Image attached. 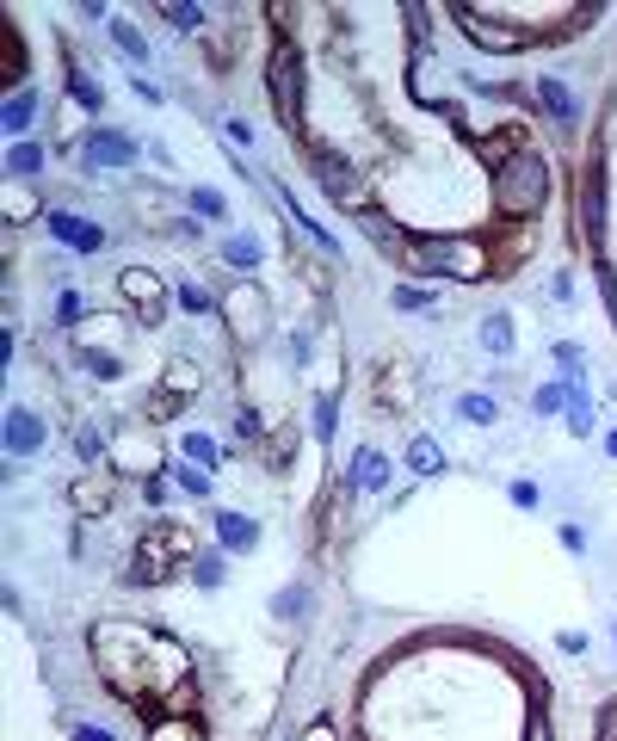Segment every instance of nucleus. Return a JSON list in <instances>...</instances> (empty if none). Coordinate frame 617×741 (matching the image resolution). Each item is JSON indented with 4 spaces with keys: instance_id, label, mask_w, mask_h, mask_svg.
I'll list each match as a JSON object with an SVG mask.
<instances>
[{
    "instance_id": "f257e3e1",
    "label": "nucleus",
    "mask_w": 617,
    "mask_h": 741,
    "mask_svg": "<svg viewBox=\"0 0 617 741\" xmlns=\"http://www.w3.org/2000/svg\"><path fill=\"white\" fill-rule=\"evenodd\" d=\"M93 661H99V680L130 704L136 698H167L192 674V661L179 643L155 637V630H136V624H118V618L93 630Z\"/></svg>"
},
{
    "instance_id": "f03ea898",
    "label": "nucleus",
    "mask_w": 617,
    "mask_h": 741,
    "mask_svg": "<svg viewBox=\"0 0 617 741\" xmlns=\"http://www.w3.org/2000/svg\"><path fill=\"white\" fill-rule=\"evenodd\" d=\"M494 198L506 217H537L543 198H550V167H543L537 149H513L494 167Z\"/></svg>"
},
{
    "instance_id": "7ed1b4c3",
    "label": "nucleus",
    "mask_w": 617,
    "mask_h": 741,
    "mask_svg": "<svg viewBox=\"0 0 617 741\" xmlns=\"http://www.w3.org/2000/svg\"><path fill=\"white\" fill-rule=\"evenodd\" d=\"M179 556H192V532H186V525H155V532L136 544L130 581H142V587H161V581L173 575V562H179Z\"/></svg>"
},
{
    "instance_id": "20e7f679",
    "label": "nucleus",
    "mask_w": 617,
    "mask_h": 741,
    "mask_svg": "<svg viewBox=\"0 0 617 741\" xmlns=\"http://www.w3.org/2000/svg\"><path fill=\"white\" fill-rule=\"evenodd\" d=\"M414 260L426 272H445V278H482L488 272V247L469 241V235H451V241H420Z\"/></svg>"
},
{
    "instance_id": "39448f33",
    "label": "nucleus",
    "mask_w": 617,
    "mask_h": 741,
    "mask_svg": "<svg viewBox=\"0 0 617 741\" xmlns=\"http://www.w3.org/2000/svg\"><path fill=\"white\" fill-rule=\"evenodd\" d=\"M315 180H321V192L328 198H340L346 210H358L365 217V204H371V180L358 173L352 161H340V155H315Z\"/></svg>"
},
{
    "instance_id": "423d86ee",
    "label": "nucleus",
    "mask_w": 617,
    "mask_h": 741,
    "mask_svg": "<svg viewBox=\"0 0 617 741\" xmlns=\"http://www.w3.org/2000/svg\"><path fill=\"white\" fill-rule=\"evenodd\" d=\"M266 81H272V105H278V118H284V124H297V118H303V68H297V50H290V44L272 50Z\"/></svg>"
},
{
    "instance_id": "0eeeda50",
    "label": "nucleus",
    "mask_w": 617,
    "mask_h": 741,
    "mask_svg": "<svg viewBox=\"0 0 617 741\" xmlns=\"http://www.w3.org/2000/svg\"><path fill=\"white\" fill-rule=\"evenodd\" d=\"M229 309V328H235V340H266V328H272V303H266V291L260 285H235V297L223 303Z\"/></svg>"
},
{
    "instance_id": "6e6552de",
    "label": "nucleus",
    "mask_w": 617,
    "mask_h": 741,
    "mask_svg": "<svg viewBox=\"0 0 617 741\" xmlns=\"http://www.w3.org/2000/svg\"><path fill=\"white\" fill-rule=\"evenodd\" d=\"M118 291H124V303L136 309L142 328H155L161 315H167V303H161V278H155L149 266H124V272H118Z\"/></svg>"
},
{
    "instance_id": "1a4fd4ad",
    "label": "nucleus",
    "mask_w": 617,
    "mask_h": 741,
    "mask_svg": "<svg viewBox=\"0 0 617 741\" xmlns=\"http://www.w3.org/2000/svg\"><path fill=\"white\" fill-rule=\"evenodd\" d=\"M142 149H149V143H130L124 130H87V143H81L87 167H136Z\"/></svg>"
},
{
    "instance_id": "9d476101",
    "label": "nucleus",
    "mask_w": 617,
    "mask_h": 741,
    "mask_svg": "<svg viewBox=\"0 0 617 741\" xmlns=\"http://www.w3.org/2000/svg\"><path fill=\"white\" fill-rule=\"evenodd\" d=\"M7 451L13 457H38L44 451V439H50V427H44V414L38 408H7Z\"/></svg>"
},
{
    "instance_id": "9b49d317",
    "label": "nucleus",
    "mask_w": 617,
    "mask_h": 741,
    "mask_svg": "<svg viewBox=\"0 0 617 741\" xmlns=\"http://www.w3.org/2000/svg\"><path fill=\"white\" fill-rule=\"evenodd\" d=\"M50 235L56 241H68V247H75V254H99V247H105V229L99 223H87V217H75V210H50Z\"/></svg>"
},
{
    "instance_id": "f8f14e48",
    "label": "nucleus",
    "mask_w": 617,
    "mask_h": 741,
    "mask_svg": "<svg viewBox=\"0 0 617 741\" xmlns=\"http://www.w3.org/2000/svg\"><path fill=\"white\" fill-rule=\"evenodd\" d=\"M352 488H358V494H383V488H389V457H383L377 445L358 451V464H352Z\"/></svg>"
},
{
    "instance_id": "ddd939ff",
    "label": "nucleus",
    "mask_w": 617,
    "mask_h": 741,
    "mask_svg": "<svg viewBox=\"0 0 617 741\" xmlns=\"http://www.w3.org/2000/svg\"><path fill=\"white\" fill-rule=\"evenodd\" d=\"M457 25H463L476 44H488V50H519V44H525L519 31H506V25H494V19H482V13H457Z\"/></svg>"
},
{
    "instance_id": "4468645a",
    "label": "nucleus",
    "mask_w": 617,
    "mask_h": 741,
    "mask_svg": "<svg viewBox=\"0 0 617 741\" xmlns=\"http://www.w3.org/2000/svg\"><path fill=\"white\" fill-rule=\"evenodd\" d=\"M161 390H167V396H179V402H192V396L204 390V371H198L192 359H167V371H161Z\"/></svg>"
},
{
    "instance_id": "2eb2a0df",
    "label": "nucleus",
    "mask_w": 617,
    "mask_h": 741,
    "mask_svg": "<svg viewBox=\"0 0 617 741\" xmlns=\"http://www.w3.org/2000/svg\"><path fill=\"white\" fill-rule=\"evenodd\" d=\"M537 105H543V112H550L562 130H574V118H580V105L568 99V87H562L556 75H550V81H537Z\"/></svg>"
},
{
    "instance_id": "dca6fc26",
    "label": "nucleus",
    "mask_w": 617,
    "mask_h": 741,
    "mask_svg": "<svg viewBox=\"0 0 617 741\" xmlns=\"http://www.w3.org/2000/svg\"><path fill=\"white\" fill-rule=\"evenodd\" d=\"M216 538H223V550H253L260 544V525L247 513H216Z\"/></svg>"
},
{
    "instance_id": "f3484780",
    "label": "nucleus",
    "mask_w": 617,
    "mask_h": 741,
    "mask_svg": "<svg viewBox=\"0 0 617 741\" xmlns=\"http://www.w3.org/2000/svg\"><path fill=\"white\" fill-rule=\"evenodd\" d=\"M0 124H7L13 143H25V130L38 124V93H31V87H25V93H13V99H7V112H0Z\"/></svg>"
},
{
    "instance_id": "a211bd4d",
    "label": "nucleus",
    "mask_w": 617,
    "mask_h": 741,
    "mask_svg": "<svg viewBox=\"0 0 617 741\" xmlns=\"http://www.w3.org/2000/svg\"><path fill=\"white\" fill-rule=\"evenodd\" d=\"M7 173H13V180H38V173H44V149L31 143V136H25V143H7Z\"/></svg>"
},
{
    "instance_id": "6ab92c4d",
    "label": "nucleus",
    "mask_w": 617,
    "mask_h": 741,
    "mask_svg": "<svg viewBox=\"0 0 617 741\" xmlns=\"http://www.w3.org/2000/svg\"><path fill=\"white\" fill-rule=\"evenodd\" d=\"M482 346L494 352V359H506V352H513V315H506V309L482 315Z\"/></svg>"
},
{
    "instance_id": "aec40b11",
    "label": "nucleus",
    "mask_w": 617,
    "mask_h": 741,
    "mask_svg": "<svg viewBox=\"0 0 617 741\" xmlns=\"http://www.w3.org/2000/svg\"><path fill=\"white\" fill-rule=\"evenodd\" d=\"M105 31H112V44H118V50H124L130 62H149V56H155V50H149V38H142V31H136L130 19H112Z\"/></svg>"
},
{
    "instance_id": "412c9836",
    "label": "nucleus",
    "mask_w": 617,
    "mask_h": 741,
    "mask_svg": "<svg viewBox=\"0 0 617 741\" xmlns=\"http://www.w3.org/2000/svg\"><path fill=\"white\" fill-rule=\"evenodd\" d=\"M568 396H574V383H537V390H531V408H537V414H568Z\"/></svg>"
},
{
    "instance_id": "4be33fe9",
    "label": "nucleus",
    "mask_w": 617,
    "mask_h": 741,
    "mask_svg": "<svg viewBox=\"0 0 617 741\" xmlns=\"http://www.w3.org/2000/svg\"><path fill=\"white\" fill-rule=\"evenodd\" d=\"M260 254H266V247L253 241V235H229V241H223V260L241 266V272H247V266H260Z\"/></svg>"
},
{
    "instance_id": "5701e85b",
    "label": "nucleus",
    "mask_w": 617,
    "mask_h": 741,
    "mask_svg": "<svg viewBox=\"0 0 617 741\" xmlns=\"http://www.w3.org/2000/svg\"><path fill=\"white\" fill-rule=\"evenodd\" d=\"M68 99H75L81 112H99V105H105V99H99V81L81 75V68H68Z\"/></svg>"
},
{
    "instance_id": "b1692460",
    "label": "nucleus",
    "mask_w": 617,
    "mask_h": 741,
    "mask_svg": "<svg viewBox=\"0 0 617 741\" xmlns=\"http://www.w3.org/2000/svg\"><path fill=\"white\" fill-rule=\"evenodd\" d=\"M173 488L186 494V501H204V494H210V470H198V464H179V470H173Z\"/></svg>"
},
{
    "instance_id": "393cba45",
    "label": "nucleus",
    "mask_w": 617,
    "mask_h": 741,
    "mask_svg": "<svg viewBox=\"0 0 617 741\" xmlns=\"http://www.w3.org/2000/svg\"><path fill=\"white\" fill-rule=\"evenodd\" d=\"M334 427H340V396H315V439L334 445Z\"/></svg>"
},
{
    "instance_id": "a878e982",
    "label": "nucleus",
    "mask_w": 617,
    "mask_h": 741,
    "mask_svg": "<svg viewBox=\"0 0 617 741\" xmlns=\"http://www.w3.org/2000/svg\"><path fill=\"white\" fill-rule=\"evenodd\" d=\"M81 365H87L93 377H105V383L124 377V359H112V352H99V346H81Z\"/></svg>"
},
{
    "instance_id": "bb28decb",
    "label": "nucleus",
    "mask_w": 617,
    "mask_h": 741,
    "mask_svg": "<svg viewBox=\"0 0 617 741\" xmlns=\"http://www.w3.org/2000/svg\"><path fill=\"white\" fill-rule=\"evenodd\" d=\"M179 451H186V464H198V470L216 464V439L210 433H186V439H179Z\"/></svg>"
},
{
    "instance_id": "cd10ccee",
    "label": "nucleus",
    "mask_w": 617,
    "mask_h": 741,
    "mask_svg": "<svg viewBox=\"0 0 617 741\" xmlns=\"http://www.w3.org/2000/svg\"><path fill=\"white\" fill-rule=\"evenodd\" d=\"M408 464H414L420 476H439V470H445V451H439V445H432V439H414V451H408Z\"/></svg>"
},
{
    "instance_id": "c85d7f7f",
    "label": "nucleus",
    "mask_w": 617,
    "mask_h": 741,
    "mask_svg": "<svg viewBox=\"0 0 617 741\" xmlns=\"http://www.w3.org/2000/svg\"><path fill=\"white\" fill-rule=\"evenodd\" d=\"M593 427V402H587V390H574L568 396V433H587Z\"/></svg>"
},
{
    "instance_id": "c756f323",
    "label": "nucleus",
    "mask_w": 617,
    "mask_h": 741,
    "mask_svg": "<svg viewBox=\"0 0 617 741\" xmlns=\"http://www.w3.org/2000/svg\"><path fill=\"white\" fill-rule=\"evenodd\" d=\"M167 19H173L179 31H198V25H204V7H192V0H167Z\"/></svg>"
},
{
    "instance_id": "7c9ffc66",
    "label": "nucleus",
    "mask_w": 617,
    "mask_h": 741,
    "mask_svg": "<svg viewBox=\"0 0 617 741\" xmlns=\"http://www.w3.org/2000/svg\"><path fill=\"white\" fill-rule=\"evenodd\" d=\"M75 451H81V464H99V457H105V433L99 427H81L75 433Z\"/></svg>"
},
{
    "instance_id": "2f4dec72",
    "label": "nucleus",
    "mask_w": 617,
    "mask_h": 741,
    "mask_svg": "<svg viewBox=\"0 0 617 741\" xmlns=\"http://www.w3.org/2000/svg\"><path fill=\"white\" fill-rule=\"evenodd\" d=\"M75 507L81 513H105V507H112V494H105V488H87V476L75 482Z\"/></svg>"
},
{
    "instance_id": "473e14b6",
    "label": "nucleus",
    "mask_w": 617,
    "mask_h": 741,
    "mask_svg": "<svg viewBox=\"0 0 617 741\" xmlns=\"http://www.w3.org/2000/svg\"><path fill=\"white\" fill-rule=\"evenodd\" d=\"M408 402H414V377L395 365V371H389V408H408Z\"/></svg>"
},
{
    "instance_id": "72a5a7b5",
    "label": "nucleus",
    "mask_w": 617,
    "mask_h": 741,
    "mask_svg": "<svg viewBox=\"0 0 617 741\" xmlns=\"http://www.w3.org/2000/svg\"><path fill=\"white\" fill-rule=\"evenodd\" d=\"M192 210H198V217H223V192H216V186H192Z\"/></svg>"
},
{
    "instance_id": "f704fd0d",
    "label": "nucleus",
    "mask_w": 617,
    "mask_h": 741,
    "mask_svg": "<svg viewBox=\"0 0 617 741\" xmlns=\"http://www.w3.org/2000/svg\"><path fill=\"white\" fill-rule=\"evenodd\" d=\"M506 501H513V507H525V513H531V507H543V488H537V482H525V476H519V482H513V488H506Z\"/></svg>"
},
{
    "instance_id": "c9c22d12",
    "label": "nucleus",
    "mask_w": 617,
    "mask_h": 741,
    "mask_svg": "<svg viewBox=\"0 0 617 741\" xmlns=\"http://www.w3.org/2000/svg\"><path fill=\"white\" fill-rule=\"evenodd\" d=\"M303 593H309V587H284V593L272 599V612H278V618H284V612H290V618H297V612H309V599H303Z\"/></svg>"
},
{
    "instance_id": "e433bc0d",
    "label": "nucleus",
    "mask_w": 617,
    "mask_h": 741,
    "mask_svg": "<svg viewBox=\"0 0 617 741\" xmlns=\"http://www.w3.org/2000/svg\"><path fill=\"white\" fill-rule=\"evenodd\" d=\"M173 297H179V309H186V315H210V291H198V285H179Z\"/></svg>"
},
{
    "instance_id": "4c0bfd02",
    "label": "nucleus",
    "mask_w": 617,
    "mask_h": 741,
    "mask_svg": "<svg viewBox=\"0 0 617 741\" xmlns=\"http://www.w3.org/2000/svg\"><path fill=\"white\" fill-rule=\"evenodd\" d=\"M426 303H432V297H426L420 285H395V309H402V315H420Z\"/></svg>"
},
{
    "instance_id": "58836bf2",
    "label": "nucleus",
    "mask_w": 617,
    "mask_h": 741,
    "mask_svg": "<svg viewBox=\"0 0 617 741\" xmlns=\"http://www.w3.org/2000/svg\"><path fill=\"white\" fill-rule=\"evenodd\" d=\"M494 414H500V408H494V396H463V420H482V427H488Z\"/></svg>"
},
{
    "instance_id": "ea45409f",
    "label": "nucleus",
    "mask_w": 617,
    "mask_h": 741,
    "mask_svg": "<svg viewBox=\"0 0 617 741\" xmlns=\"http://www.w3.org/2000/svg\"><path fill=\"white\" fill-rule=\"evenodd\" d=\"M192 575H198V587H223V562H216V556H198Z\"/></svg>"
},
{
    "instance_id": "a19ab883",
    "label": "nucleus",
    "mask_w": 617,
    "mask_h": 741,
    "mask_svg": "<svg viewBox=\"0 0 617 741\" xmlns=\"http://www.w3.org/2000/svg\"><path fill=\"white\" fill-rule=\"evenodd\" d=\"M56 322H62V328H75V322H81V291H62V303H56Z\"/></svg>"
},
{
    "instance_id": "79ce46f5",
    "label": "nucleus",
    "mask_w": 617,
    "mask_h": 741,
    "mask_svg": "<svg viewBox=\"0 0 617 741\" xmlns=\"http://www.w3.org/2000/svg\"><path fill=\"white\" fill-rule=\"evenodd\" d=\"M142 501H149V507H167L173 494H167V482H161V476H149V482H142Z\"/></svg>"
},
{
    "instance_id": "37998d69",
    "label": "nucleus",
    "mask_w": 617,
    "mask_h": 741,
    "mask_svg": "<svg viewBox=\"0 0 617 741\" xmlns=\"http://www.w3.org/2000/svg\"><path fill=\"white\" fill-rule=\"evenodd\" d=\"M155 741H198V735H192L186 723H161V729H155Z\"/></svg>"
},
{
    "instance_id": "c03bdc74",
    "label": "nucleus",
    "mask_w": 617,
    "mask_h": 741,
    "mask_svg": "<svg viewBox=\"0 0 617 741\" xmlns=\"http://www.w3.org/2000/svg\"><path fill=\"white\" fill-rule=\"evenodd\" d=\"M75 741H112V729H99V723H75Z\"/></svg>"
},
{
    "instance_id": "a18cd8bd",
    "label": "nucleus",
    "mask_w": 617,
    "mask_h": 741,
    "mask_svg": "<svg viewBox=\"0 0 617 741\" xmlns=\"http://www.w3.org/2000/svg\"><path fill=\"white\" fill-rule=\"evenodd\" d=\"M556 359H562V371H580V346L562 340V346H556Z\"/></svg>"
},
{
    "instance_id": "49530a36",
    "label": "nucleus",
    "mask_w": 617,
    "mask_h": 741,
    "mask_svg": "<svg viewBox=\"0 0 617 741\" xmlns=\"http://www.w3.org/2000/svg\"><path fill=\"white\" fill-rule=\"evenodd\" d=\"M303 741H340V735H334V723H315V729H309Z\"/></svg>"
},
{
    "instance_id": "de8ad7c7",
    "label": "nucleus",
    "mask_w": 617,
    "mask_h": 741,
    "mask_svg": "<svg viewBox=\"0 0 617 741\" xmlns=\"http://www.w3.org/2000/svg\"><path fill=\"white\" fill-rule=\"evenodd\" d=\"M605 457H617V427H611V439H605Z\"/></svg>"
},
{
    "instance_id": "09e8293b",
    "label": "nucleus",
    "mask_w": 617,
    "mask_h": 741,
    "mask_svg": "<svg viewBox=\"0 0 617 741\" xmlns=\"http://www.w3.org/2000/svg\"><path fill=\"white\" fill-rule=\"evenodd\" d=\"M531 741H550V735H543V723H537V729H531Z\"/></svg>"
}]
</instances>
